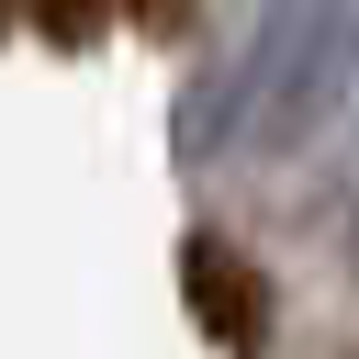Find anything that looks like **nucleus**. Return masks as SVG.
<instances>
[{"mask_svg":"<svg viewBox=\"0 0 359 359\" xmlns=\"http://www.w3.org/2000/svg\"><path fill=\"white\" fill-rule=\"evenodd\" d=\"M0 34H11V0H0Z\"/></svg>","mask_w":359,"mask_h":359,"instance_id":"20e7f679","label":"nucleus"},{"mask_svg":"<svg viewBox=\"0 0 359 359\" xmlns=\"http://www.w3.org/2000/svg\"><path fill=\"white\" fill-rule=\"evenodd\" d=\"M180 292H191V314H202L213 348H236V359L258 348V325H269V280H258L224 236H191V247H180Z\"/></svg>","mask_w":359,"mask_h":359,"instance_id":"f03ea898","label":"nucleus"},{"mask_svg":"<svg viewBox=\"0 0 359 359\" xmlns=\"http://www.w3.org/2000/svg\"><path fill=\"white\" fill-rule=\"evenodd\" d=\"M348 292H359V202H348Z\"/></svg>","mask_w":359,"mask_h":359,"instance_id":"7ed1b4c3","label":"nucleus"},{"mask_svg":"<svg viewBox=\"0 0 359 359\" xmlns=\"http://www.w3.org/2000/svg\"><path fill=\"white\" fill-rule=\"evenodd\" d=\"M359 90V0H269L258 11V45L236 56L224 79V112L202 146H258V157H292L314 146Z\"/></svg>","mask_w":359,"mask_h":359,"instance_id":"f257e3e1","label":"nucleus"}]
</instances>
